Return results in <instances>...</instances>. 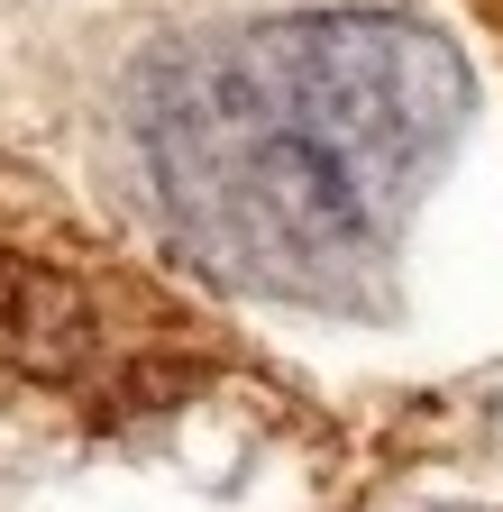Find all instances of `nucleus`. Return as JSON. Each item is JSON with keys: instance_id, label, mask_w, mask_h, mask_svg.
I'll return each mask as SVG.
<instances>
[{"instance_id": "nucleus-1", "label": "nucleus", "mask_w": 503, "mask_h": 512, "mask_svg": "<svg viewBox=\"0 0 503 512\" xmlns=\"http://www.w3.org/2000/svg\"><path fill=\"white\" fill-rule=\"evenodd\" d=\"M467 128V64L394 10H302L165 55L138 92V165L202 275L366 311Z\"/></svg>"}]
</instances>
